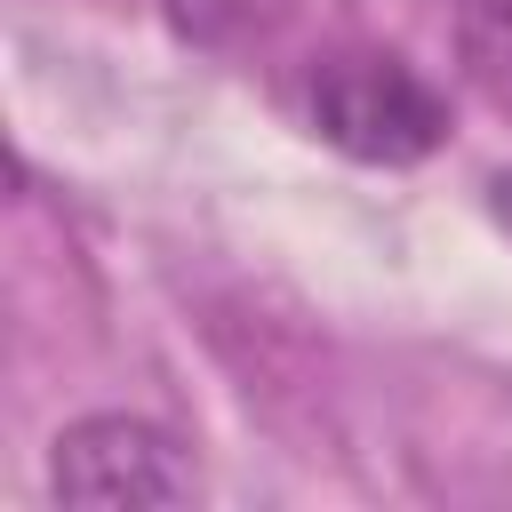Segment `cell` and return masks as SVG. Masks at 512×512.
I'll use <instances>...</instances> for the list:
<instances>
[{"label":"cell","instance_id":"obj_1","mask_svg":"<svg viewBox=\"0 0 512 512\" xmlns=\"http://www.w3.org/2000/svg\"><path fill=\"white\" fill-rule=\"evenodd\" d=\"M312 128L368 168H416L448 144V96L392 48H336L304 80Z\"/></svg>","mask_w":512,"mask_h":512},{"label":"cell","instance_id":"obj_2","mask_svg":"<svg viewBox=\"0 0 512 512\" xmlns=\"http://www.w3.org/2000/svg\"><path fill=\"white\" fill-rule=\"evenodd\" d=\"M48 488L64 504H88V512H128V504H184L200 480L184 464V448L144 424V416H88L56 440L48 456Z\"/></svg>","mask_w":512,"mask_h":512},{"label":"cell","instance_id":"obj_3","mask_svg":"<svg viewBox=\"0 0 512 512\" xmlns=\"http://www.w3.org/2000/svg\"><path fill=\"white\" fill-rule=\"evenodd\" d=\"M160 8H168L176 40H192V48H256L288 24L296 0H160Z\"/></svg>","mask_w":512,"mask_h":512},{"label":"cell","instance_id":"obj_4","mask_svg":"<svg viewBox=\"0 0 512 512\" xmlns=\"http://www.w3.org/2000/svg\"><path fill=\"white\" fill-rule=\"evenodd\" d=\"M464 80L512 112V0H464Z\"/></svg>","mask_w":512,"mask_h":512},{"label":"cell","instance_id":"obj_5","mask_svg":"<svg viewBox=\"0 0 512 512\" xmlns=\"http://www.w3.org/2000/svg\"><path fill=\"white\" fill-rule=\"evenodd\" d=\"M496 224H504V232H512V176H504V184H496Z\"/></svg>","mask_w":512,"mask_h":512}]
</instances>
